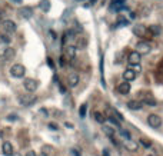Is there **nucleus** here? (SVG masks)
Segmentation results:
<instances>
[{"instance_id":"9d476101","label":"nucleus","mask_w":163,"mask_h":156,"mask_svg":"<svg viewBox=\"0 0 163 156\" xmlns=\"http://www.w3.org/2000/svg\"><path fill=\"white\" fill-rule=\"evenodd\" d=\"M2 27L5 29V32L7 33H13L16 32V23L13 22V20H3V23H2Z\"/></svg>"},{"instance_id":"f257e3e1","label":"nucleus","mask_w":163,"mask_h":156,"mask_svg":"<svg viewBox=\"0 0 163 156\" xmlns=\"http://www.w3.org/2000/svg\"><path fill=\"white\" fill-rule=\"evenodd\" d=\"M142 95V105H146V106H149V108H155L156 105H158V102H156V99L152 96V93H149V92H146V93H140Z\"/></svg>"},{"instance_id":"72a5a7b5","label":"nucleus","mask_w":163,"mask_h":156,"mask_svg":"<svg viewBox=\"0 0 163 156\" xmlns=\"http://www.w3.org/2000/svg\"><path fill=\"white\" fill-rule=\"evenodd\" d=\"M2 17H3V13H2V11H0V20H2Z\"/></svg>"},{"instance_id":"6e6552de","label":"nucleus","mask_w":163,"mask_h":156,"mask_svg":"<svg viewBox=\"0 0 163 156\" xmlns=\"http://www.w3.org/2000/svg\"><path fill=\"white\" fill-rule=\"evenodd\" d=\"M17 15L20 17H23V19H30V17L33 16V9L32 7H27V6L20 7V9L17 10Z\"/></svg>"},{"instance_id":"7ed1b4c3","label":"nucleus","mask_w":163,"mask_h":156,"mask_svg":"<svg viewBox=\"0 0 163 156\" xmlns=\"http://www.w3.org/2000/svg\"><path fill=\"white\" fill-rule=\"evenodd\" d=\"M26 73V69H24V66L20 65V63H16V65H13L10 67V75L13 77H23Z\"/></svg>"},{"instance_id":"c9c22d12","label":"nucleus","mask_w":163,"mask_h":156,"mask_svg":"<svg viewBox=\"0 0 163 156\" xmlns=\"http://www.w3.org/2000/svg\"><path fill=\"white\" fill-rule=\"evenodd\" d=\"M149 156H153V155H149Z\"/></svg>"},{"instance_id":"2f4dec72","label":"nucleus","mask_w":163,"mask_h":156,"mask_svg":"<svg viewBox=\"0 0 163 156\" xmlns=\"http://www.w3.org/2000/svg\"><path fill=\"white\" fill-rule=\"evenodd\" d=\"M26 156H36V153H34L33 151H29V152L26 153Z\"/></svg>"},{"instance_id":"dca6fc26","label":"nucleus","mask_w":163,"mask_h":156,"mask_svg":"<svg viewBox=\"0 0 163 156\" xmlns=\"http://www.w3.org/2000/svg\"><path fill=\"white\" fill-rule=\"evenodd\" d=\"M2 149H3V155H6V156L13 155V146H11L10 142H5L3 146H2Z\"/></svg>"},{"instance_id":"4468645a","label":"nucleus","mask_w":163,"mask_h":156,"mask_svg":"<svg viewBox=\"0 0 163 156\" xmlns=\"http://www.w3.org/2000/svg\"><path fill=\"white\" fill-rule=\"evenodd\" d=\"M14 54H16V52H14V49L13 47H7V49H5V52H3V60H11L13 57H14Z\"/></svg>"},{"instance_id":"f704fd0d","label":"nucleus","mask_w":163,"mask_h":156,"mask_svg":"<svg viewBox=\"0 0 163 156\" xmlns=\"http://www.w3.org/2000/svg\"><path fill=\"white\" fill-rule=\"evenodd\" d=\"M14 2H17V3H19V2H20V0H14Z\"/></svg>"},{"instance_id":"a211bd4d","label":"nucleus","mask_w":163,"mask_h":156,"mask_svg":"<svg viewBox=\"0 0 163 156\" xmlns=\"http://www.w3.org/2000/svg\"><path fill=\"white\" fill-rule=\"evenodd\" d=\"M143 105H142L140 100H130V102L127 103V108L130 109V110H139Z\"/></svg>"},{"instance_id":"423d86ee","label":"nucleus","mask_w":163,"mask_h":156,"mask_svg":"<svg viewBox=\"0 0 163 156\" xmlns=\"http://www.w3.org/2000/svg\"><path fill=\"white\" fill-rule=\"evenodd\" d=\"M150 50H152V47H150V44L147 43V42H139V43L136 44V52L140 54H147L150 53Z\"/></svg>"},{"instance_id":"412c9836","label":"nucleus","mask_w":163,"mask_h":156,"mask_svg":"<svg viewBox=\"0 0 163 156\" xmlns=\"http://www.w3.org/2000/svg\"><path fill=\"white\" fill-rule=\"evenodd\" d=\"M126 0H112V3H110V9H120L122 6H123V3H125Z\"/></svg>"},{"instance_id":"0eeeda50","label":"nucleus","mask_w":163,"mask_h":156,"mask_svg":"<svg viewBox=\"0 0 163 156\" xmlns=\"http://www.w3.org/2000/svg\"><path fill=\"white\" fill-rule=\"evenodd\" d=\"M133 33H135L137 37H146V36H150V33L147 32V29L143 24H135L133 26Z\"/></svg>"},{"instance_id":"6ab92c4d","label":"nucleus","mask_w":163,"mask_h":156,"mask_svg":"<svg viewBox=\"0 0 163 156\" xmlns=\"http://www.w3.org/2000/svg\"><path fill=\"white\" fill-rule=\"evenodd\" d=\"M93 116H94V120H96L97 123H104V120H106V118H104L103 113H102V112H97V110H94Z\"/></svg>"},{"instance_id":"f8f14e48","label":"nucleus","mask_w":163,"mask_h":156,"mask_svg":"<svg viewBox=\"0 0 163 156\" xmlns=\"http://www.w3.org/2000/svg\"><path fill=\"white\" fill-rule=\"evenodd\" d=\"M79 82H80V77H79L77 73H70L69 77H67V83H69L70 87H76L79 85Z\"/></svg>"},{"instance_id":"a878e982","label":"nucleus","mask_w":163,"mask_h":156,"mask_svg":"<svg viewBox=\"0 0 163 156\" xmlns=\"http://www.w3.org/2000/svg\"><path fill=\"white\" fill-rule=\"evenodd\" d=\"M0 40H2L3 43H10V37H9L7 34H2V36H0Z\"/></svg>"},{"instance_id":"bb28decb","label":"nucleus","mask_w":163,"mask_h":156,"mask_svg":"<svg viewBox=\"0 0 163 156\" xmlns=\"http://www.w3.org/2000/svg\"><path fill=\"white\" fill-rule=\"evenodd\" d=\"M140 145L149 148V146H150V142H146V139H140Z\"/></svg>"},{"instance_id":"b1692460","label":"nucleus","mask_w":163,"mask_h":156,"mask_svg":"<svg viewBox=\"0 0 163 156\" xmlns=\"http://www.w3.org/2000/svg\"><path fill=\"white\" fill-rule=\"evenodd\" d=\"M40 9L43 11H47L50 9V3H49V0H42L40 2Z\"/></svg>"},{"instance_id":"cd10ccee","label":"nucleus","mask_w":163,"mask_h":156,"mask_svg":"<svg viewBox=\"0 0 163 156\" xmlns=\"http://www.w3.org/2000/svg\"><path fill=\"white\" fill-rule=\"evenodd\" d=\"M49 128L52 130H59V126H57L56 123H49Z\"/></svg>"},{"instance_id":"f03ea898","label":"nucleus","mask_w":163,"mask_h":156,"mask_svg":"<svg viewBox=\"0 0 163 156\" xmlns=\"http://www.w3.org/2000/svg\"><path fill=\"white\" fill-rule=\"evenodd\" d=\"M36 100H37L36 95H30V93L19 96V103H20L22 106H32V105L36 102Z\"/></svg>"},{"instance_id":"ddd939ff","label":"nucleus","mask_w":163,"mask_h":156,"mask_svg":"<svg viewBox=\"0 0 163 156\" xmlns=\"http://www.w3.org/2000/svg\"><path fill=\"white\" fill-rule=\"evenodd\" d=\"M66 57H69L70 60H75V57H76V46L75 44L66 46Z\"/></svg>"},{"instance_id":"c85d7f7f","label":"nucleus","mask_w":163,"mask_h":156,"mask_svg":"<svg viewBox=\"0 0 163 156\" xmlns=\"http://www.w3.org/2000/svg\"><path fill=\"white\" fill-rule=\"evenodd\" d=\"M72 155L73 156H80V151H79V149H72Z\"/></svg>"},{"instance_id":"c756f323","label":"nucleus","mask_w":163,"mask_h":156,"mask_svg":"<svg viewBox=\"0 0 163 156\" xmlns=\"http://www.w3.org/2000/svg\"><path fill=\"white\" fill-rule=\"evenodd\" d=\"M60 65L66 66V57H65V56H62V57H60Z\"/></svg>"},{"instance_id":"9b49d317","label":"nucleus","mask_w":163,"mask_h":156,"mask_svg":"<svg viewBox=\"0 0 163 156\" xmlns=\"http://www.w3.org/2000/svg\"><path fill=\"white\" fill-rule=\"evenodd\" d=\"M136 77H137V73H136L135 70H132V69H126L125 72H123V79H125V82H132V80H135Z\"/></svg>"},{"instance_id":"393cba45","label":"nucleus","mask_w":163,"mask_h":156,"mask_svg":"<svg viewBox=\"0 0 163 156\" xmlns=\"http://www.w3.org/2000/svg\"><path fill=\"white\" fill-rule=\"evenodd\" d=\"M86 113H87V105L86 103H83V105L80 106V109H79V115H80V118H85Z\"/></svg>"},{"instance_id":"4be33fe9","label":"nucleus","mask_w":163,"mask_h":156,"mask_svg":"<svg viewBox=\"0 0 163 156\" xmlns=\"http://www.w3.org/2000/svg\"><path fill=\"white\" fill-rule=\"evenodd\" d=\"M147 32L150 33V36H155V34H159L160 33V27L158 24H152V26H149Z\"/></svg>"},{"instance_id":"20e7f679","label":"nucleus","mask_w":163,"mask_h":156,"mask_svg":"<svg viewBox=\"0 0 163 156\" xmlns=\"http://www.w3.org/2000/svg\"><path fill=\"white\" fill-rule=\"evenodd\" d=\"M23 86H24V89H26L29 93H33V92L37 90L39 83H37V80H34V79H26V80L23 82Z\"/></svg>"},{"instance_id":"473e14b6","label":"nucleus","mask_w":163,"mask_h":156,"mask_svg":"<svg viewBox=\"0 0 163 156\" xmlns=\"http://www.w3.org/2000/svg\"><path fill=\"white\" fill-rule=\"evenodd\" d=\"M40 156H47V153H40Z\"/></svg>"},{"instance_id":"aec40b11","label":"nucleus","mask_w":163,"mask_h":156,"mask_svg":"<svg viewBox=\"0 0 163 156\" xmlns=\"http://www.w3.org/2000/svg\"><path fill=\"white\" fill-rule=\"evenodd\" d=\"M87 44V39L86 37H77L76 42V49H85Z\"/></svg>"},{"instance_id":"39448f33","label":"nucleus","mask_w":163,"mask_h":156,"mask_svg":"<svg viewBox=\"0 0 163 156\" xmlns=\"http://www.w3.org/2000/svg\"><path fill=\"white\" fill-rule=\"evenodd\" d=\"M147 123L149 126H152L155 129H158L162 126V118L159 116V115H149V118H147Z\"/></svg>"},{"instance_id":"7c9ffc66","label":"nucleus","mask_w":163,"mask_h":156,"mask_svg":"<svg viewBox=\"0 0 163 156\" xmlns=\"http://www.w3.org/2000/svg\"><path fill=\"white\" fill-rule=\"evenodd\" d=\"M102 156H110V153H109L107 149H103V152H102Z\"/></svg>"},{"instance_id":"1a4fd4ad","label":"nucleus","mask_w":163,"mask_h":156,"mask_svg":"<svg viewBox=\"0 0 163 156\" xmlns=\"http://www.w3.org/2000/svg\"><path fill=\"white\" fill-rule=\"evenodd\" d=\"M140 60H142V56L136 50L129 54V65L130 66H139L140 65Z\"/></svg>"},{"instance_id":"5701e85b","label":"nucleus","mask_w":163,"mask_h":156,"mask_svg":"<svg viewBox=\"0 0 163 156\" xmlns=\"http://www.w3.org/2000/svg\"><path fill=\"white\" fill-rule=\"evenodd\" d=\"M102 129H103V132H104L106 135H107V136H110V138H113V135H114V129L112 128V126H103Z\"/></svg>"},{"instance_id":"f3484780","label":"nucleus","mask_w":163,"mask_h":156,"mask_svg":"<svg viewBox=\"0 0 163 156\" xmlns=\"http://www.w3.org/2000/svg\"><path fill=\"white\" fill-rule=\"evenodd\" d=\"M119 92L120 95H127L129 92H130V83H127V82H123V83H120L119 85Z\"/></svg>"},{"instance_id":"2eb2a0df","label":"nucleus","mask_w":163,"mask_h":156,"mask_svg":"<svg viewBox=\"0 0 163 156\" xmlns=\"http://www.w3.org/2000/svg\"><path fill=\"white\" fill-rule=\"evenodd\" d=\"M125 146H126V149H127L129 152H137V148H139V145L132 139L125 140Z\"/></svg>"}]
</instances>
